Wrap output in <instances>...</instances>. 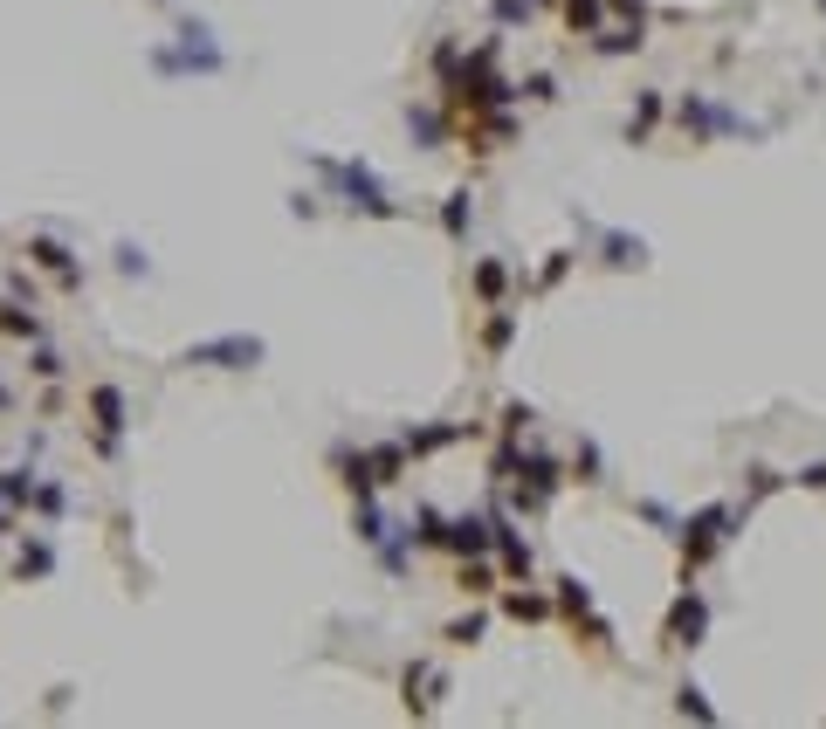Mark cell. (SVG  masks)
Wrapping results in <instances>:
<instances>
[{"instance_id":"cell-1","label":"cell","mask_w":826,"mask_h":729,"mask_svg":"<svg viewBox=\"0 0 826 729\" xmlns=\"http://www.w3.org/2000/svg\"><path fill=\"white\" fill-rule=\"evenodd\" d=\"M97 427H104V440L117 434V392H110V386L97 392Z\"/></svg>"},{"instance_id":"cell-2","label":"cell","mask_w":826,"mask_h":729,"mask_svg":"<svg viewBox=\"0 0 826 729\" xmlns=\"http://www.w3.org/2000/svg\"><path fill=\"white\" fill-rule=\"evenodd\" d=\"M0 330H21V338H35V317H21L15 303H0Z\"/></svg>"}]
</instances>
